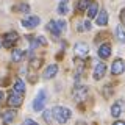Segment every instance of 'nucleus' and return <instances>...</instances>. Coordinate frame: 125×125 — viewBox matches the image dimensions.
I'll list each match as a JSON object with an SVG mask.
<instances>
[{"mask_svg":"<svg viewBox=\"0 0 125 125\" xmlns=\"http://www.w3.org/2000/svg\"><path fill=\"white\" fill-rule=\"evenodd\" d=\"M53 117L56 122L66 124L70 119V109L66 106H56V108H53Z\"/></svg>","mask_w":125,"mask_h":125,"instance_id":"f257e3e1","label":"nucleus"},{"mask_svg":"<svg viewBox=\"0 0 125 125\" xmlns=\"http://www.w3.org/2000/svg\"><path fill=\"white\" fill-rule=\"evenodd\" d=\"M45 102H47V92L44 89H41V91L38 92L36 99L33 100V109L34 111H42L45 106Z\"/></svg>","mask_w":125,"mask_h":125,"instance_id":"f03ea898","label":"nucleus"},{"mask_svg":"<svg viewBox=\"0 0 125 125\" xmlns=\"http://www.w3.org/2000/svg\"><path fill=\"white\" fill-rule=\"evenodd\" d=\"M22 102H23V94L21 92H17V91H11L10 94V97H8V105L10 106H14V108H17V106H21L22 105Z\"/></svg>","mask_w":125,"mask_h":125,"instance_id":"7ed1b4c3","label":"nucleus"},{"mask_svg":"<svg viewBox=\"0 0 125 125\" xmlns=\"http://www.w3.org/2000/svg\"><path fill=\"white\" fill-rule=\"evenodd\" d=\"M88 94H89V89L86 86H77L75 91H73V100L81 103V102H84L88 99Z\"/></svg>","mask_w":125,"mask_h":125,"instance_id":"20e7f679","label":"nucleus"},{"mask_svg":"<svg viewBox=\"0 0 125 125\" xmlns=\"http://www.w3.org/2000/svg\"><path fill=\"white\" fill-rule=\"evenodd\" d=\"M17 33L16 31H10V33H6L5 36H3V42H2V45L3 47H6V49H11L14 44H16V41H17Z\"/></svg>","mask_w":125,"mask_h":125,"instance_id":"39448f33","label":"nucleus"},{"mask_svg":"<svg viewBox=\"0 0 125 125\" xmlns=\"http://www.w3.org/2000/svg\"><path fill=\"white\" fill-rule=\"evenodd\" d=\"M73 52H75L77 58H83L89 53V45L84 44V42H78V44H75V47H73Z\"/></svg>","mask_w":125,"mask_h":125,"instance_id":"423d86ee","label":"nucleus"},{"mask_svg":"<svg viewBox=\"0 0 125 125\" xmlns=\"http://www.w3.org/2000/svg\"><path fill=\"white\" fill-rule=\"evenodd\" d=\"M124 70H125L124 60H114V62L111 64V73L113 75H120Z\"/></svg>","mask_w":125,"mask_h":125,"instance_id":"0eeeda50","label":"nucleus"},{"mask_svg":"<svg viewBox=\"0 0 125 125\" xmlns=\"http://www.w3.org/2000/svg\"><path fill=\"white\" fill-rule=\"evenodd\" d=\"M105 73H106V64H103V62H99V64L94 67V80H100V78L105 77Z\"/></svg>","mask_w":125,"mask_h":125,"instance_id":"6e6552de","label":"nucleus"},{"mask_svg":"<svg viewBox=\"0 0 125 125\" xmlns=\"http://www.w3.org/2000/svg\"><path fill=\"white\" fill-rule=\"evenodd\" d=\"M39 22H41V19H39L38 16H28L27 19L22 21V25L25 27V28H34L36 25H39Z\"/></svg>","mask_w":125,"mask_h":125,"instance_id":"1a4fd4ad","label":"nucleus"},{"mask_svg":"<svg viewBox=\"0 0 125 125\" xmlns=\"http://www.w3.org/2000/svg\"><path fill=\"white\" fill-rule=\"evenodd\" d=\"M14 117H16V111L14 109H8V111H5L2 114V120H3L5 125H8V124H11L14 120Z\"/></svg>","mask_w":125,"mask_h":125,"instance_id":"9d476101","label":"nucleus"},{"mask_svg":"<svg viewBox=\"0 0 125 125\" xmlns=\"http://www.w3.org/2000/svg\"><path fill=\"white\" fill-rule=\"evenodd\" d=\"M56 73H58V66H56V64L47 66V69L44 70V78H45V80H49V78H53Z\"/></svg>","mask_w":125,"mask_h":125,"instance_id":"9b49d317","label":"nucleus"},{"mask_svg":"<svg viewBox=\"0 0 125 125\" xmlns=\"http://www.w3.org/2000/svg\"><path fill=\"white\" fill-rule=\"evenodd\" d=\"M95 22H97V25H100V27H105V25H106V23H108V14H106V11L102 10L100 13L97 14Z\"/></svg>","mask_w":125,"mask_h":125,"instance_id":"f8f14e48","label":"nucleus"},{"mask_svg":"<svg viewBox=\"0 0 125 125\" xmlns=\"http://www.w3.org/2000/svg\"><path fill=\"white\" fill-rule=\"evenodd\" d=\"M111 55V45L109 44H103L99 47V56L103 58V60H106V58Z\"/></svg>","mask_w":125,"mask_h":125,"instance_id":"ddd939ff","label":"nucleus"},{"mask_svg":"<svg viewBox=\"0 0 125 125\" xmlns=\"http://www.w3.org/2000/svg\"><path fill=\"white\" fill-rule=\"evenodd\" d=\"M97 14H99V5H97V2H91V5L88 8V17L94 19L97 17Z\"/></svg>","mask_w":125,"mask_h":125,"instance_id":"4468645a","label":"nucleus"},{"mask_svg":"<svg viewBox=\"0 0 125 125\" xmlns=\"http://www.w3.org/2000/svg\"><path fill=\"white\" fill-rule=\"evenodd\" d=\"M47 28H49V31H52V33L55 34V36H60L61 30H60V27H58V22H55V21H50L49 23H47Z\"/></svg>","mask_w":125,"mask_h":125,"instance_id":"2eb2a0df","label":"nucleus"},{"mask_svg":"<svg viewBox=\"0 0 125 125\" xmlns=\"http://www.w3.org/2000/svg\"><path fill=\"white\" fill-rule=\"evenodd\" d=\"M22 58H23V52H22V50H19V49H14L13 52H11V60H13L14 62H19V61H22Z\"/></svg>","mask_w":125,"mask_h":125,"instance_id":"dca6fc26","label":"nucleus"},{"mask_svg":"<svg viewBox=\"0 0 125 125\" xmlns=\"http://www.w3.org/2000/svg\"><path fill=\"white\" fill-rule=\"evenodd\" d=\"M14 91H17L21 94H23V91H25V83H23L21 78H16L14 80Z\"/></svg>","mask_w":125,"mask_h":125,"instance_id":"f3484780","label":"nucleus"},{"mask_svg":"<svg viewBox=\"0 0 125 125\" xmlns=\"http://www.w3.org/2000/svg\"><path fill=\"white\" fill-rule=\"evenodd\" d=\"M89 5H91V2L89 0H78V5H77V11L78 13H81V11L88 10Z\"/></svg>","mask_w":125,"mask_h":125,"instance_id":"a211bd4d","label":"nucleus"},{"mask_svg":"<svg viewBox=\"0 0 125 125\" xmlns=\"http://www.w3.org/2000/svg\"><path fill=\"white\" fill-rule=\"evenodd\" d=\"M120 111H122V105H120V102H117L111 106V114L114 117H119L120 116Z\"/></svg>","mask_w":125,"mask_h":125,"instance_id":"6ab92c4d","label":"nucleus"},{"mask_svg":"<svg viewBox=\"0 0 125 125\" xmlns=\"http://www.w3.org/2000/svg\"><path fill=\"white\" fill-rule=\"evenodd\" d=\"M116 36L120 42H125V31L122 27H116Z\"/></svg>","mask_w":125,"mask_h":125,"instance_id":"aec40b11","label":"nucleus"},{"mask_svg":"<svg viewBox=\"0 0 125 125\" xmlns=\"http://www.w3.org/2000/svg\"><path fill=\"white\" fill-rule=\"evenodd\" d=\"M58 13H60V14H66V13H67V0H61L60 6H58Z\"/></svg>","mask_w":125,"mask_h":125,"instance_id":"412c9836","label":"nucleus"},{"mask_svg":"<svg viewBox=\"0 0 125 125\" xmlns=\"http://www.w3.org/2000/svg\"><path fill=\"white\" fill-rule=\"evenodd\" d=\"M52 119H53V109H47L44 111V120L47 124H52Z\"/></svg>","mask_w":125,"mask_h":125,"instance_id":"4be33fe9","label":"nucleus"},{"mask_svg":"<svg viewBox=\"0 0 125 125\" xmlns=\"http://www.w3.org/2000/svg\"><path fill=\"white\" fill-rule=\"evenodd\" d=\"M14 11H23V13H28V11H30V6L27 5V3H23V5L16 6V8H14Z\"/></svg>","mask_w":125,"mask_h":125,"instance_id":"5701e85b","label":"nucleus"},{"mask_svg":"<svg viewBox=\"0 0 125 125\" xmlns=\"http://www.w3.org/2000/svg\"><path fill=\"white\" fill-rule=\"evenodd\" d=\"M41 60H39V58H33V60L30 61V64H31V67H34V69H38L39 66H41Z\"/></svg>","mask_w":125,"mask_h":125,"instance_id":"b1692460","label":"nucleus"},{"mask_svg":"<svg viewBox=\"0 0 125 125\" xmlns=\"http://www.w3.org/2000/svg\"><path fill=\"white\" fill-rule=\"evenodd\" d=\"M58 27H60L61 31H64L66 27H67V23H66V21H58Z\"/></svg>","mask_w":125,"mask_h":125,"instance_id":"393cba45","label":"nucleus"},{"mask_svg":"<svg viewBox=\"0 0 125 125\" xmlns=\"http://www.w3.org/2000/svg\"><path fill=\"white\" fill-rule=\"evenodd\" d=\"M23 125H38L34 120H31V119H25V122H23Z\"/></svg>","mask_w":125,"mask_h":125,"instance_id":"a878e982","label":"nucleus"},{"mask_svg":"<svg viewBox=\"0 0 125 125\" xmlns=\"http://www.w3.org/2000/svg\"><path fill=\"white\" fill-rule=\"evenodd\" d=\"M84 30H91V19H88L84 22Z\"/></svg>","mask_w":125,"mask_h":125,"instance_id":"bb28decb","label":"nucleus"},{"mask_svg":"<svg viewBox=\"0 0 125 125\" xmlns=\"http://www.w3.org/2000/svg\"><path fill=\"white\" fill-rule=\"evenodd\" d=\"M120 21H122V23L125 25V8H124L122 11H120Z\"/></svg>","mask_w":125,"mask_h":125,"instance_id":"cd10ccee","label":"nucleus"},{"mask_svg":"<svg viewBox=\"0 0 125 125\" xmlns=\"http://www.w3.org/2000/svg\"><path fill=\"white\" fill-rule=\"evenodd\" d=\"M109 89H111V86H106V88H105V97H109Z\"/></svg>","mask_w":125,"mask_h":125,"instance_id":"c85d7f7f","label":"nucleus"},{"mask_svg":"<svg viewBox=\"0 0 125 125\" xmlns=\"http://www.w3.org/2000/svg\"><path fill=\"white\" fill-rule=\"evenodd\" d=\"M113 125H125V122H124V120H117V122H114Z\"/></svg>","mask_w":125,"mask_h":125,"instance_id":"c756f323","label":"nucleus"},{"mask_svg":"<svg viewBox=\"0 0 125 125\" xmlns=\"http://www.w3.org/2000/svg\"><path fill=\"white\" fill-rule=\"evenodd\" d=\"M3 100V91H0V102Z\"/></svg>","mask_w":125,"mask_h":125,"instance_id":"7c9ffc66","label":"nucleus"},{"mask_svg":"<svg viewBox=\"0 0 125 125\" xmlns=\"http://www.w3.org/2000/svg\"><path fill=\"white\" fill-rule=\"evenodd\" d=\"M77 125H86V124H84V122H78Z\"/></svg>","mask_w":125,"mask_h":125,"instance_id":"2f4dec72","label":"nucleus"}]
</instances>
